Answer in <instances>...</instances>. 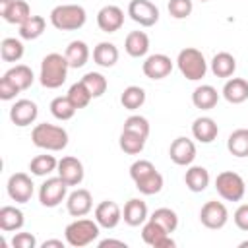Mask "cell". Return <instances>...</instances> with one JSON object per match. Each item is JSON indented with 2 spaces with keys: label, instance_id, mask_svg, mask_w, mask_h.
Listing matches in <instances>:
<instances>
[{
  "label": "cell",
  "instance_id": "cell-25",
  "mask_svg": "<svg viewBox=\"0 0 248 248\" xmlns=\"http://www.w3.org/2000/svg\"><path fill=\"white\" fill-rule=\"evenodd\" d=\"M93 60L101 68H112L118 62V48H116V45H112L108 41L99 43L93 48Z\"/></svg>",
  "mask_w": 248,
  "mask_h": 248
},
{
  "label": "cell",
  "instance_id": "cell-3",
  "mask_svg": "<svg viewBox=\"0 0 248 248\" xmlns=\"http://www.w3.org/2000/svg\"><path fill=\"white\" fill-rule=\"evenodd\" d=\"M87 14L79 4H60L50 12V23L58 31H78L85 25Z\"/></svg>",
  "mask_w": 248,
  "mask_h": 248
},
{
  "label": "cell",
  "instance_id": "cell-6",
  "mask_svg": "<svg viewBox=\"0 0 248 248\" xmlns=\"http://www.w3.org/2000/svg\"><path fill=\"white\" fill-rule=\"evenodd\" d=\"M215 190L227 202H240L246 194V184H244V178L238 172L223 170L215 178Z\"/></svg>",
  "mask_w": 248,
  "mask_h": 248
},
{
  "label": "cell",
  "instance_id": "cell-46",
  "mask_svg": "<svg viewBox=\"0 0 248 248\" xmlns=\"http://www.w3.org/2000/svg\"><path fill=\"white\" fill-rule=\"evenodd\" d=\"M17 93H19V89L6 76H2L0 78V99L2 101H12V99H16Z\"/></svg>",
  "mask_w": 248,
  "mask_h": 248
},
{
  "label": "cell",
  "instance_id": "cell-42",
  "mask_svg": "<svg viewBox=\"0 0 248 248\" xmlns=\"http://www.w3.org/2000/svg\"><path fill=\"white\" fill-rule=\"evenodd\" d=\"M122 130L134 132V134H138V136H141V138H145V140H147V136H149V122H147V118H145V116L132 114V116H128V118L124 120Z\"/></svg>",
  "mask_w": 248,
  "mask_h": 248
},
{
  "label": "cell",
  "instance_id": "cell-5",
  "mask_svg": "<svg viewBox=\"0 0 248 248\" xmlns=\"http://www.w3.org/2000/svg\"><path fill=\"white\" fill-rule=\"evenodd\" d=\"M99 236V223L93 219H76L64 229L66 244L74 248H83L91 242H95Z\"/></svg>",
  "mask_w": 248,
  "mask_h": 248
},
{
  "label": "cell",
  "instance_id": "cell-50",
  "mask_svg": "<svg viewBox=\"0 0 248 248\" xmlns=\"http://www.w3.org/2000/svg\"><path fill=\"white\" fill-rule=\"evenodd\" d=\"M12 4H14V0H0V16H4Z\"/></svg>",
  "mask_w": 248,
  "mask_h": 248
},
{
  "label": "cell",
  "instance_id": "cell-17",
  "mask_svg": "<svg viewBox=\"0 0 248 248\" xmlns=\"http://www.w3.org/2000/svg\"><path fill=\"white\" fill-rule=\"evenodd\" d=\"M66 209H68V213L72 217H85L93 209V196H91V192L85 190V188L74 190L66 198Z\"/></svg>",
  "mask_w": 248,
  "mask_h": 248
},
{
  "label": "cell",
  "instance_id": "cell-43",
  "mask_svg": "<svg viewBox=\"0 0 248 248\" xmlns=\"http://www.w3.org/2000/svg\"><path fill=\"white\" fill-rule=\"evenodd\" d=\"M167 8L174 19H186L194 10V2L192 0H169Z\"/></svg>",
  "mask_w": 248,
  "mask_h": 248
},
{
  "label": "cell",
  "instance_id": "cell-35",
  "mask_svg": "<svg viewBox=\"0 0 248 248\" xmlns=\"http://www.w3.org/2000/svg\"><path fill=\"white\" fill-rule=\"evenodd\" d=\"M56 169H58V161L54 159V155H46V153L33 157L29 163V170L35 176H46V174L54 172Z\"/></svg>",
  "mask_w": 248,
  "mask_h": 248
},
{
  "label": "cell",
  "instance_id": "cell-4",
  "mask_svg": "<svg viewBox=\"0 0 248 248\" xmlns=\"http://www.w3.org/2000/svg\"><path fill=\"white\" fill-rule=\"evenodd\" d=\"M176 66H178L180 74L190 81H198V79L205 78V74H207L205 56L202 54V50H198L194 46H186L178 52Z\"/></svg>",
  "mask_w": 248,
  "mask_h": 248
},
{
  "label": "cell",
  "instance_id": "cell-10",
  "mask_svg": "<svg viewBox=\"0 0 248 248\" xmlns=\"http://www.w3.org/2000/svg\"><path fill=\"white\" fill-rule=\"evenodd\" d=\"M128 16L141 27H151L159 21V8L149 0H132L128 4Z\"/></svg>",
  "mask_w": 248,
  "mask_h": 248
},
{
  "label": "cell",
  "instance_id": "cell-11",
  "mask_svg": "<svg viewBox=\"0 0 248 248\" xmlns=\"http://www.w3.org/2000/svg\"><path fill=\"white\" fill-rule=\"evenodd\" d=\"M169 157L178 167H190L196 159V143L190 138L180 136V138L172 140V143L169 147Z\"/></svg>",
  "mask_w": 248,
  "mask_h": 248
},
{
  "label": "cell",
  "instance_id": "cell-29",
  "mask_svg": "<svg viewBox=\"0 0 248 248\" xmlns=\"http://www.w3.org/2000/svg\"><path fill=\"white\" fill-rule=\"evenodd\" d=\"M70 68H83L89 60V46L83 41H72L64 52Z\"/></svg>",
  "mask_w": 248,
  "mask_h": 248
},
{
  "label": "cell",
  "instance_id": "cell-51",
  "mask_svg": "<svg viewBox=\"0 0 248 248\" xmlns=\"http://www.w3.org/2000/svg\"><path fill=\"white\" fill-rule=\"evenodd\" d=\"M238 246H240V248H246V246H248V240H242Z\"/></svg>",
  "mask_w": 248,
  "mask_h": 248
},
{
  "label": "cell",
  "instance_id": "cell-24",
  "mask_svg": "<svg viewBox=\"0 0 248 248\" xmlns=\"http://www.w3.org/2000/svg\"><path fill=\"white\" fill-rule=\"evenodd\" d=\"M184 182H186V188L190 192H203L207 186H209V170L205 167H190L184 174Z\"/></svg>",
  "mask_w": 248,
  "mask_h": 248
},
{
  "label": "cell",
  "instance_id": "cell-52",
  "mask_svg": "<svg viewBox=\"0 0 248 248\" xmlns=\"http://www.w3.org/2000/svg\"><path fill=\"white\" fill-rule=\"evenodd\" d=\"M200 2H207V0H200Z\"/></svg>",
  "mask_w": 248,
  "mask_h": 248
},
{
  "label": "cell",
  "instance_id": "cell-20",
  "mask_svg": "<svg viewBox=\"0 0 248 248\" xmlns=\"http://www.w3.org/2000/svg\"><path fill=\"white\" fill-rule=\"evenodd\" d=\"M223 97L231 105H240L248 99V81L244 78H229L223 85Z\"/></svg>",
  "mask_w": 248,
  "mask_h": 248
},
{
  "label": "cell",
  "instance_id": "cell-22",
  "mask_svg": "<svg viewBox=\"0 0 248 248\" xmlns=\"http://www.w3.org/2000/svg\"><path fill=\"white\" fill-rule=\"evenodd\" d=\"M124 50L132 58H141L149 50V37L143 31H130L124 41Z\"/></svg>",
  "mask_w": 248,
  "mask_h": 248
},
{
  "label": "cell",
  "instance_id": "cell-14",
  "mask_svg": "<svg viewBox=\"0 0 248 248\" xmlns=\"http://www.w3.org/2000/svg\"><path fill=\"white\" fill-rule=\"evenodd\" d=\"M141 238L145 244L153 246V248H172L174 246V240L170 238V234L155 221L147 219L143 225H141Z\"/></svg>",
  "mask_w": 248,
  "mask_h": 248
},
{
  "label": "cell",
  "instance_id": "cell-30",
  "mask_svg": "<svg viewBox=\"0 0 248 248\" xmlns=\"http://www.w3.org/2000/svg\"><path fill=\"white\" fill-rule=\"evenodd\" d=\"M227 149L231 155H234L238 159L248 157V128L234 130L227 140Z\"/></svg>",
  "mask_w": 248,
  "mask_h": 248
},
{
  "label": "cell",
  "instance_id": "cell-28",
  "mask_svg": "<svg viewBox=\"0 0 248 248\" xmlns=\"http://www.w3.org/2000/svg\"><path fill=\"white\" fill-rule=\"evenodd\" d=\"M25 219H23V211L14 207V205H4L0 209V229L4 232H12V231H19L23 227Z\"/></svg>",
  "mask_w": 248,
  "mask_h": 248
},
{
  "label": "cell",
  "instance_id": "cell-33",
  "mask_svg": "<svg viewBox=\"0 0 248 248\" xmlns=\"http://www.w3.org/2000/svg\"><path fill=\"white\" fill-rule=\"evenodd\" d=\"M45 27H46V21H45L43 16H31L27 21H23L19 25V37L25 39V41L39 39L45 33Z\"/></svg>",
  "mask_w": 248,
  "mask_h": 248
},
{
  "label": "cell",
  "instance_id": "cell-31",
  "mask_svg": "<svg viewBox=\"0 0 248 248\" xmlns=\"http://www.w3.org/2000/svg\"><path fill=\"white\" fill-rule=\"evenodd\" d=\"M134 184H136V188H138L140 194H143V196H153V194H159V192L163 190L165 180H163V174L155 169L153 172H149L147 176L136 180Z\"/></svg>",
  "mask_w": 248,
  "mask_h": 248
},
{
  "label": "cell",
  "instance_id": "cell-39",
  "mask_svg": "<svg viewBox=\"0 0 248 248\" xmlns=\"http://www.w3.org/2000/svg\"><path fill=\"white\" fill-rule=\"evenodd\" d=\"M149 219L155 221V223H159L169 234L174 232L176 227H178V215H176V211H172L170 207H159V209H155Z\"/></svg>",
  "mask_w": 248,
  "mask_h": 248
},
{
  "label": "cell",
  "instance_id": "cell-1",
  "mask_svg": "<svg viewBox=\"0 0 248 248\" xmlns=\"http://www.w3.org/2000/svg\"><path fill=\"white\" fill-rule=\"evenodd\" d=\"M68 70H70V64L64 54H58V52L46 54L41 60V72H39L41 85L46 89H58L66 81Z\"/></svg>",
  "mask_w": 248,
  "mask_h": 248
},
{
  "label": "cell",
  "instance_id": "cell-36",
  "mask_svg": "<svg viewBox=\"0 0 248 248\" xmlns=\"http://www.w3.org/2000/svg\"><path fill=\"white\" fill-rule=\"evenodd\" d=\"M2 17H4V21L12 23V25H21L23 21H27L31 17V8H29V4L25 0H14L10 10Z\"/></svg>",
  "mask_w": 248,
  "mask_h": 248
},
{
  "label": "cell",
  "instance_id": "cell-26",
  "mask_svg": "<svg viewBox=\"0 0 248 248\" xmlns=\"http://www.w3.org/2000/svg\"><path fill=\"white\" fill-rule=\"evenodd\" d=\"M209 66H211V72L215 78H231L236 70V60L231 52H217L211 58Z\"/></svg>",
  "mask_w": 248,
  "mask_h": 248
},
{
  "label": "cell",
  "instance_id": "cell-16",
  "mask_svg": "<svg viewBox=\"0 0 248 248\" xmlns=\"http://www.w3.org/2000/svg\"><path fill=\"white\" fill-rule=\"evenodd\" d=\"M97 25H99V29L103 33H114V31H118L124 25V12H122V8H118L114 4L103 6L97 12Z\"/></svg>",
  "mask_w": 248,
  "mask_h": 248
},
{
  "label": "cell",
  "instance_id": "cell-34",
  "mask_svg": "<svg viewBox=\"0 0 248 248\" xmlns=\"http://www.w3.org/2000/svg\"><path fill=\"white\" fill-rule=\"evenodd\" d=\"M120 103L126 110H138L143 103H145V91L140 85H128L122 95H120Z\"/></svg>",
  "mask_w": 248,
  "mask_h": 248
},
{
  "label": "cell",
  "instance_id": "cell-48",
  "mask_svg": "<svg viewBox=\"0 0 248 248\" xmlns=\"http://www.w3.org/2000/svg\"><path fill=\"white\" fill-rule=\"evenodd\" d=\"M105 246H122L126 248V242L124 240H114V238H105L99 242V248H105Z\"/></svg>",
  "mask_w": 248,
  "mask_h": 248
},
{
  "label": "cell",
  "instance_id": "cell-41",
  "mask_svg": "<svg viewBox=\"0 0 248 248\" xmlns=\"http://www.w3.org/2000/svg\"><path fill=\"white\" fill-rule=\"evenodd\" d=\"M68 99H70V101L74 103V107L79 110V108H85L93 97H91V93L87 91V87L83 85V81L79 79V81H76V83L70 85V89H68Z\"/></svg>",
  "mask_w": 248,
  "mask_h": 248
},
{
  "label": "cell",
  "instance_id": "cell-2",
  "mask_svg": "<svg viewBox=\"0 0 248 248\" xmlns=\"http://www.w3.org/2000/svg\"><path fill=\"white\" fill-rule=\"evenodd\" d=\"M31 141L45 151H62L68 145V132L56 124H37L31 132Z\"/></svg>",
  "mask_w": 248,
  "mask_h": 248
},
{
  "label": "cell",
  "instance_id": "cell-37",
  "mask_svg": "<svg viewBox=\"0 0 248 248\" xmlns=\"http://www.w3.org/2000/svg\"><path fill=\"white\" fill-rule=\"evenodd\" d=\"M118 145L128 155H140L143 151V147H145V138H141V136H138L134 132L122 130L120 140H118Z\"/></svg>",
  "mask_w": 248,
  "mask_h": 248
},
{
  "label": "cell",
  "instance_id": "cell-18",
  "mask_svg": "<svg viewBox=\"0 0 248 248\" xmlns=\"http://www.w3.org/2000/svg\"><path fill=\"white\" fill-rule=\"evenodd\" d=\"M122 219V209L116 202L105 200L95 207V221L103 229H114Z\"/></svg>",
  "mask_w": 248,
  "mask_h": 248
},
{
  "label": "cell",
  "instance_id": "cell-32",
  "mask_svg": "<svg viewBox=\"0 0 248 248\" xmlns=\"http://www.w3.org/2000/svg\"><path fill=\"white\" fill-rule=\"evenodd\" d=\"M25 48H23V43L16 37H6L2 39L0 43V56L4 62H19L21 56H23Z\"/></svg>",
  "mask_w": 248,
  "mask_h": 248
},
{
  "label": "cell",
  "instance_id": "cell-21",
  "mask_svg": "<svg viewBox=\"0 0 248 248\" xmlns=\"http://www.w3.org/2000/svg\"><path fill=\"white\" fill-rule=\"evenodd\" d=\"M217 134H219V126L209 116H200L192 124V136L200 143H211L217 138Z\"/></svg>",
  "mask_w": 248,
  "mask_h": 248
},
{
  "label": "cell",
  "instance_id": "cell-49",
  "mask_svg": "<svg viewBox=\"0 0 248 248\" xmlns=\"http://www.w3.org/2000/svg\"><path fill=\"white\" fill-rule=\"evenodd\" d=\"M41 246H43V248H52V246H54V248H64V242H62V240H45Z\"/></svg>",
  "mask_w": 248,
  "mask_h": 248
},
{
  "label": "cell",
  "instance_id": "cell-13",
  "mask_svg": "<svg viewBox=\"0 0 248 248\" xmlns=\"http://www.w3.org/2000/svg\"><path fill=\"white\" fill-rule=\"evenodd\" d=\"M58 176L68 184V186H79L81 180H83V163L78 159V157H72V155H66L58 161V169H56Z\"/></svg>",
  "mask_w": 248,
  "mask_h": 248
},
{
  "label": "cell",
  "instance_id": "cell-45",
  "mask_svg": "<svg viewBox=\"0 0 248 248\" xmlns=\"http://www.w3.org/2000/svg\"><path fill=\"white\" fill-rule=\"evenodd\" d=\"M12 246L14 248H35L37 238L31 232H16L14 238H12Z\"/></svg>",
  "mask_w": 248,
  "mask_h": 248
},
{
  "label": "cell",
  "instance_id": "cell-7",
  "mask_svg": "<svg viewBox=\"0 0 248 248\" xmlns=\"http://www.w3.org/2000/svg\"><path fill=\"white\" fill-rule=\"evenodd\" d=\"M66 190H68V184L60 176L46 178L41 184V188H39V202H41V205H45V207L60 205L64 202V198H66Z\"/></svg>",
  "mask_w": 248,
  "mask_h": 248
},
{
  "label": "cell",
  "instance_id": "cell-9",
  "mask_svg": "<svg viewBox=\"0 0 248 248\" xmlns=\"http://www.w3.org/2000/svg\"><path fill=\"white\" fill-rule=\"evenodd\" d=\"M33 180L29 174L25 172H14L10 178H8V196L16 202V203H27L31 198H33Z\"/></svg>",
  "mask_w": 248,
  "mask_h": 248
},
{
  "label": "cell",
  "instance_id": "cell-38",
  "mask_svg": "<svg viewBox=\"0 0 248 248\" xmlns=\"http://www.w3.org/2000/svg\"><path fill=\"white\" fill-rule=\"evenodd\" d=\"M76 107H74V103L68 99V95L66 97H54L52 101H50V114L56 118V120H70L74 114H76Z\"/></svg>",
  "mask_w": 248,
  "mask_h": 248
},
{
  "label": "cell",
  "instance_id": "cell-27",
  "mask_svg": "<svg viewBox=\"0 0 248 248\" xmlns=\"http://www.w3.org/2000/svg\"><path fill=\"white\" fill-rule=\"evenodd\" d=\"M19 91H25V89H29L31 85H33V81H35V76H33V70L29 68V66H25V64H16L14 68H10L6 74H4Z\"/></svg>",
  "mask_w": 248,
  "mask_h": 248
},
{
  "label": "cell",
  "instance_id": "cell-44",
  "mask_svg": "<svg viewBox=\"0 0 248 248\" xmlns=\"http://www.w3.org/2000/svg\"><path fill=\"white\" fill-rule=\"evenodd\" d=\"M153 170H155V165H153L151 161H147V159H138V161H134V163L130 165V178L136 182V180L147 176V174L153 172Z\"/></svg>",
  "mask_w": 248,
  "mask_h": 248
},
{
  "label": "cell",
  "instance_id": "cell-8",
  "mask_svg": "<svg viewBox=\"0 0 248 248\" xmlns=\"http://www.w3.org/2000/svg\"><path fill=\"white\" fill-rule=\"evenodd\" d=\"M200 221L205 229H211V231H217V229H223L229 221V211L225 207V203L221 202H205L200 209Z\"/></svg>",
  "mask_w": 248,
  "mask_h": 248
},
{
  "label": "cell",
  "instance_id": "cell-15",
  "mask_svg": "<svg viewBox=\"0 0 248 248\" xmlns=\"http://www.w3.org/2000/svg\"><path fill=\"white\" fill-rule=\"evenodd\" d=\"M141 72L149 79H163L172 72V60L167 54H149L141 64Z\"/></svg>",
  "mask_w": 248,
  "mask_h": 248
},
{
  "label": "cell",
  "instance_id": "cell-19",
  "mask_svg": "<svg viewBox=\"0 0 248 248\" xmlns=\"http://www.w3.org/2000/svg\"><path fill=\"white\" fill-rule=\"evenodd\" d=\"M122 219H124V223L130 225V227H140V225H143V223L149 219L145 202L140 200V198L128 200L126 205H124V209H122Z\"/></svg>",
  "mask_w": 248,
  "mask_h": 248
},
{
  "label": "cell",
  "instance_id": "cell-47",
  "mask_svg": "<svg viewBox=\"0 0 248 248\" xmlns=\"http://www.w3.org/2000/svg\"><path fill=\"white\" fill-rule=\"evenodd\" d=\"M232 221H234V225H236L240 231L248 232V203H242V205L236 207V211H234V215H232Z\"/></svg>",
  "mask_w": 248,
  "mask_h": 248
},
{
  "label": "cell",
  "instance_id": "cell-40",
  "mask_svg": "<svg viewBox=\"0 0 248 248\" xmlns=\"http://www.w3.org/2000/svg\"><path fill=\"white\" fill-rule=\"evenodd\" d=\"M81 81H83V85L87 87V91L91 93L93 99H95V97H101V95L107 91V87H108L107 78H105L103 74H99V72H87V74L81 78Z\"/></svg>",
  "mask_w": 248,
  "mask_h": 248
},
{
  "label": "cell",
  "instance_id": "cell-23",
  "mask_svg": "<svg viewBox=\"0 0 248 248\" xmlns=\"http://www.w3.org/2000/svg\"><path fill=\"white\" fill-rule=\"evenodd\" d=\"M217 101H219L217 89H215L213 85H207V83L198 85V87L194 89V93H192V103H194V107L200 108V110H209V108H213V107L217 105Z\"/></svg>",
  "mask_w": 248,
  "mask_h": 248
},
{
  "label": "cell",
  "instance_id": "cell-12",
  "mask_svg": "<svg viewBox=\"0 0 248 248\" xmlns=\"http://www.w3.org/2000/svg\"><path fill=\"white\" fill-rule=\"evenodd\" d=\"M37 116H39V107L31 99H19L10 108V120L19 128L33 124L37 120Z\"/></svg>",
  "mask_w": 248,
  "mask_h": 248
}]
</instances>
